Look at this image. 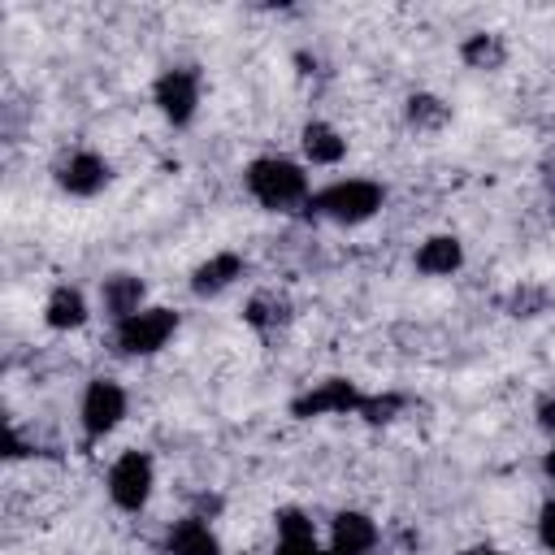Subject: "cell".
I'll return each instance as SVG.
<instances>
[{
  "mask_svg": "<svg viewBox=\"0 0 555 555\" xmlns=\"http://www.w3.org/2000/svg\"><path fill=\"white\" fill-rule=\"evenodd\" d=\"M247 191L264 204V208H286V204H299L308 195V178L295 160L286 156H260L251 160L247 169Z\"/></svg>",
  "mask_w": 555,
  "mask_h": 555,
  "instance_id": "6da1fadb",
  "label": "cell"
},
{
  "mask_svg": "<svg viewBox=\"0 0 555 555\" xmlns=\"http://www.w3.org/2000/svg\"><path fill=\"white\" fill-rule=\"evenodd\" d=\"M308 208H317L330 221L356 225V221H364V217H373L382 208V186L377 182H364V178H347V182H334L321 195H312Z\"/></svg>",
  "mask_w": 555,
  "mask_h": 555,
  "instance_id": "7a4b0ae2",
  "label": "cell"
},
{
  "mask_svg": "<svg viewBox=\"0 0 555 555\" xmlns=\"http://www.w3.org/2000/svg\"><path fill=\"white\" fill-rule=\"evenodd\" d=\"M173 330H178V317L169 308H139L134 317L117 321V347L126 356H152L169 343Z\"/></svg>",
  "mask_w": 555,
  "mask_h": 555,
  "instance_id": "3957f363",
  "label": "cell"
},
{
  "mask_svg": "<svg viewBox=\"0 0 555 555\" xmlns=\"http://www.w3.org/2000/svg\"><path fill=\"white\" fill-rule=\"evenodd\" d=\"M108 494H113L117 507L139 512L147 503V494H152V460L143 451H126L108 473Z\"/></svg>",
  "mask_w": 555,
  "mask_h": 555,
  "instance_id": "277c9868",
  "label": "cell"
},
{
  "mask_svg": "<svg viewBox=\"0 0 555 555\" xmlns=\"http://www.w3.org/2000/svg\"><path fill=\"white\" fill-rule=\"evenodd\" d=\"M126 416V390L117 382H91L87 395H82V429H87V442L104 438L117 421Z\"/></svg>",
  "mask_w": 555,
  "mask_h": 555,
  "instance_id": "5b68a950",
  "label": "cell"
},
{
  "mask_svg": "<svg viewBox=\"0 0 555 555\" xmlns=\"http://www.w3.org/2000/svg\"><path fill=\"white\" fill-rule=\"evenodd\" d=\"M156 104L173 126H186L199 104V78L195 69H165L156 78Z\"/></svg>",
  "mask_w": 555,
  "mask_h": 555,
  "instance_id": "8992f818",
  "label": "cell"
},
{
  "mask_svg": "<svg viewBox=\"0 0 555 555\" xmlns=\"http://www.w3.org/2000/svg\"><path fill=\"white\" fill-rule=\"evenodd\" d=\"M360 408H364V395H360L351 382H343V377H330V382H321L317 390H308V395H299V399H295V416L360 412Z\"/></svg>",
  "mask_w": 555,
  "mask_h": 555,
  "instance_id": "52a82bcc",
  "label": "cell"
},
{
  "mask_svg": "<svg viewBox=\"0 0 555 555\" xmlns=\"http://www.w3.org/2000/svg\"><path fill=\"white\" fill-rule=\"evenodd\" d=\"M56 182H61L69 195H95V191L108 182V165H104L95 152H74V156L56 169Z\"/></svg>",
  "mask_w": 555,
  "mask_h": 555,
  "instance_id": "ba28073f",
  "label": "cell"
},
{
  "mask_svg": "<svg viewBox=\"0 0 555 555\" xmlns=\"http://www.w3.org/2000/svg\"><path fill=\"white\" fill-rule=\"evenodd\" d=\"M330 538H334V555H369L377 542V525L360 512H338Z\"/></svg>",
  "mask_w": 555,
  "mask_h": 555,
  "instance_id": "9c48e42d",
  "label": "cell"
},
{
  "mask_svg": "<svg viewBox=\"0 0 555 555\" xmlns=\"http://www.w3.org/2000/svg\"><path fill=\"white\" fill-rule=\"evenodd\" d=\"M169 555H221V546L199 516H186L169 529Z\"/></svg>",
  "mask_w": 555,
  "mask_h": 555,
  "instance_id": "30bf717a",
  "label": "cell"
},
{
  "mask_svg": "<svg viewBox=\"0 0 555 555\" xmlns=\"http://www.w3.org/2000/svg\"><path fill=\"white\" fill-rule=\"evenodd\" d=\"M238 273H243V260H238L234 251H221V256H212V260H204V264L195 269L191 291H195V295H217V291H225Z\"/></svg>",
  "mask_w": 555,
  "mask_h": 555,
  "instance_id": "8fae6325",
  "label": "cell"
},
{
  "mask_svg": "<svg viewBox=\"0 0 555 555\" xmlns=\"http://www.w3.org/2000/svg\"><path fill=\"white\" fill-rule=\"evenodd\" d=\"M304 152H308L312 165H334V160H343L347 143L338 139L334 126H325V121H308V126H304Z\"/></svg>",
  "mask_w": 555,
  "mask_h": 555,
  "instance_id": "7c38bea8",
  "label": "cell"
},
{
  "mask_svg": "<svg viewBox=\"0 0 555 555\" xmlns=\"http://www.w3.org/2000/svg\"><path fill=\"white\" fill-rule=\"evenodd\" d=\"M139 299H143V282H139V278L113 273V278L104 282V308H108L117 321L134 317V312H139Z\"/></svg>",
  "mask_w": 555,
  "mask_h": 555,
  "instance_id": "4fadbf2b",
  "label": "cell"
},
{
  "mask_svg": "<svg viewBox=\"0 0 555 555\" xmlns=\"http://www.w3.org/2000/svg\"><path fill=\"white\" fill-rule=\"evenodd\" d=\"M460 260H464V247L451 234H438L416 251V269L421 273H451V269H460Z\"/></svg>",
  "mask_w": 555,
  "mask_h": 555,
  "instance_id": "5bb4252c",
  "label": "cell"
},
{
  "mask_svg": "<svg viewBox=\"0 0 555 555\" xmlns=\"http://www.w3.org/2000/svg\"><path fill=\"white\" fill-rule=\"evenodd\" d=\"M43 317H48L52 330H78V325L87 321V304H82V295H78L74 286H56Z\"/></svg>",
  "mask_w": 555,
  "mask_h": 555,
  "instance_id": "9a60e30c",
  "label": "cell"
},
{
  "mask_svg": "<svg viewBox=\"0 0 555 555\" xmlns=\"http://www.w3.org/2000/svg\"><path fill=\"white\" fill-rule=\"evenodd\" d=\"M464 61L477 65V69H494V65L503 61V43H499V35H473V39L464 43Z\"/></svg>",
  "mask_w": 555,
  "mask_h": 555,
  "instance_id": "2e32d148",
  "label": "cell"
},
{
  "mask_svg": "<svg viewBox=\"0 0 555 555\" xmlns=\"http://www.w3.org/2000/svg\"><path fill=\"white\" fill-rule=\"evenodd\" d=\"M247 321L260 325V330L286 321V299H278V295H256V299L247 304Z\"/></svg>",
  "mask_w": 555,
  "mask_h": 555,
  "instance_id": "e0dca14e",
  "label": "cell"
},
{
  "mask_svg": "<svg viewBox=\"0 0 555 555\" xmlns=\"http://www.w3.org/2000/svg\"><path fill=\"white\" fill-rule=\"evenodd\" d=\"M442 117H447V108L434 95H412L408 100V121L412 126H442Z\"/></svg>",
  "mask_w": 555,
  "mask_h": 555,
  "instance_id": "ac0fdd59",
  "label": "cell"
},
{
  "mask_svg": "<svg viewBox=\"0 0 555 555\" xmlns=\"http://www.w3.org/2000/svg\"><path fill=\"white\" fill-rule=\"evenodd\" d=\"M278 533L291 538V542L312 538V520H308L304 512H295V507H282V512H278Z\"/></svg>",
  "mask_w": 555,
  "mask_h": 555,
  "instance_id": "d6986e66",
  "label": "cell"
},
{
  "mask_svg": "<svg viewBox=\"0 0 555 555\" xmlns=\"http://www.w3.org/2000/svg\"><path fill=\"white\" fill-rule=\"evenodd\" d=\"M399 403H403L399 395H386V399H364V408H360V412H364L369 421H390Z\"/></svg>",
  "mask_w": 555,
  "mask_h": 555,
  "instance_id": "ffe728a7",
  "label": "cell"
},
{
  "mask_svg": "<svg viewBox=\"0 0 555 555\" xmlns=\"http://www.w3.org/2000/svg\"><path fill=\"white\" fill-rule=\"evenodd\" d=\"M538 533H542L546 551L555 555V499H551V503H542V516H538Z\"/></svg>",
  "mask_w": 555,
  "mask_h": 555,
  "instance_id": "44dd1931",
  "label": "cell"
},
{
  "mask_svg": "<svg viewBox=\"0 0 555 555\" xmlns=\"http://www.w3.org/2000/svg\"><path fill=\"white\" fill-rule=\"evenodd\" d=\"M278 555H325V551H317V538H299V542L282 538V542H278ZM330 555H334V551H330Z\"/></svg>",
  "mask_w": 555,
  "mask_h": 555,
  "instance_id": "7402d4cb",
  "label": "cell"
},
{
  "mask_svg": "<svg viewBox=\"0 0 555 555\" xmlns=\"http://www.w3.org/2000/svg\"><path fill=\"white\" fill-rule=\"evenodd\" d=\"M542 425H546V429H555V403H551V399L542 403Z\"/></svg>",
  "mask_w": 555,
  "mask_h": 555,
  "instance_id": "603a6c76",
  "label": "cell"
},
{
  "mask_svg": "<svg viewBox=\"0 0 555 555\" xmlns=\"http://www.w3.org/2000/svg\"><path fill=\"white\" fill-rule=\"evenodd\" d=\"M464 555H503V551H494V546H473V551H464Z\"/></svg>",
  "mask_w": 555,
  "mask_h": 555,
  "instance_id": "cb8c5ba5",
  "label": "cell"
},
{
  "mask_svg": "<svg viewBox=\"0 0 555 555\" xmlns=\"http://www.w3.org/2000/svg\"><path fill=\"white\" fill-rule=\"evenodd\" d=\"M546 473H551V477H555V451H551V455H546Z\"/></svg>",
  "mask_w": 555,
  "mask_h": 555,
  "instance_id": "d4e9b609",
  "label": "cell"
}]
</instances>
